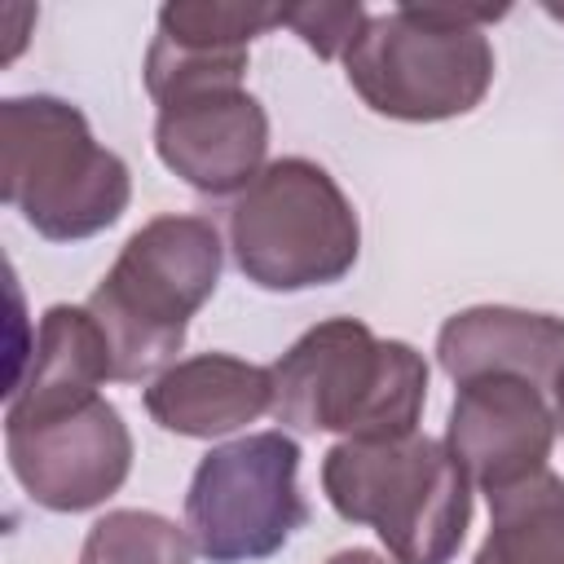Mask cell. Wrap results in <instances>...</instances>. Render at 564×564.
Returning a JSON list of instances; mask_svg holds the SVG:
<instances>
[{
	"label": "cell",
	"mask_w": 564,
	"mask_h": 564,
	"mask_svg": "<svg viewBox=\"0 0 564 564\" xmlns=\"http://www.w3.org/2000/svg\"><path fill=\"white\" fill-rule=\"evenodd\" d=\"M555 410L546 388L520 375H480L458 383L445 445L485 498L546 471L555 449Z\"/></svg>",
	"instance_id": "10"
},
{
	"label": "cell",
	"mask_w": 564,
	"mask_h": 564,
	"mask_svg": "<svg viewBox=\"0 0 564 564\" xmlns=\"http://www.w3.org/2000/svg\"><path fill=\"white\" fill-rule=\"evenodd\" d=\"M507 9L397 4L370 13L344 53L348 88L366 110L401 123H441L471 115L494 84V44L485 22Z\"/></svg>",
	"instance_id": "5"
},
{
	"label": "cell",
	"mask_w": 564,
	"mask_h": 564,
	"mask_svg": "<svg viewBox=\"0 0 564 564\" xmlns=\"http://www.w3.org/2000/svg\"><path fill=\"white\" fill-rule=\"evenodd\" d=\"M300 445L286 432H247L212 445L185 489V533L212 564L278 555L308 520L300 494Z\"/></svg>",
	"instance_id": "7"
},
{
	"label": "cell",
	"mask_w": 564,
	"mask_h": 564,
	"mask_svg": "<svg viewBox=\"0 0 564 564\" xmlns=\"http://www.w3.org/2000/svg\"><path fill=\"white\" fill-rule=\"evenodd\" d=\"M154 154L194 194H242L269 167V110L242 84L172 93L154 115Z\"/></svg>",
	"instance_id": "9"
},
{
	"label": "cell",
	"mask_w": 564,
	"mask_h": 564,
	"mask_svg": "<svg viewBox=\"0 0 564 564\" xmlns=\"http://www.w3.org/2000/svg\"><path fill=\"white\" fill-rule=\"evenodd\" d=\"M4 458L35 507L75 516L123 489L132 471V432L101 392L70 401H9Z\"/></svg>",
	"instance_id": "8"
},
{
	"label": "cell",
	"mask_w": 564,
	"mask_h": 564,
	"mask_svg": "<svg viewBox=\"0 0 564 564\" xmlns=\"http://www.w3.org/2000/svg\"><path fill=\"white\" fill-rule=\"evenodd\" d=\"M0 194L40 238L84 242L128 212L132 172L79 106L26 93L0 101Z\"/></svg>",
	"instance_id": "4"
},
{
	"label": "cell",
	"mask_w": 564,
	"mask_h": 564,
	"mask_svg": "<svg viewBox=\"0 0 564 564\" xmlns=\"http://www.w3.org/2000/svg\"><path fill=\"white\" fill-rule=\"evenodd\" d=\"M326 564H397V560H388V555H379V551H370V546H344V551H335Z\"/></svg>",
	"instance_id": "18"
},
{
	"label": "cell",
	"mask_w": 564,
	"mask_h": 564,
	"mask_svg": "<svg viewBox=\"0 0 564 564\" xmlns=\"http://www.w3.org/2000/svg\"><path fill=\"white\" fill-rule=\"evenodd\" d=\"M489 502V533L471 564H564V480L546 467Z\"/></svg>",
	"instance_id": "15"
},
{
	"label": "cell",
	"mask_w": 564,
	"mask_h": 564,
	"mask_svg": "<svg viewBox=\"0 0 564 564\" xmlns=\"http://www.w3.org/2000/svg\"><path fill=\"white\" fill-rule=\"evenodd\" d=\"M220 269L225 247L207 216H154L119 247L115 264L84 300L106 330L119 383L159 379L172 366Z\"/></svg>",
	"instance_id": "2"
},
{
	"label": "cell",
	"mask_w": 564,
	"mask_h": 564,
	"mask_svg": "<svg viewBox=\"0 0 564 564\" xmlns=\"http://www.w3.org/2000/svg\"><path fill=\"white\" fill-rule=\"evenodd\" d=\"M366 18L361 4H282V26H291L322 62H344Z\"/></svg>",
	"instance_id": "17"
},
{
	"label": "cell",
	"mask_w": 564,
	"mask_h": 564,
	"mask_svg": "<svg viewBox=\"0 0 564 564\" xmlns=\"http://www.w3.org/2000/svg\"><path fill=\"white\" fill-rule=\"evenodd\" d=\"M273 26H282V4H216V0L163 4L141 66L145 93L159 106L185 88L242 84L251 40L269 35Z\"/></svg>",
	"instance_id": "11"
},
{
	"label": "cell",
	"mask_w": 564,
	"mask_h": 564,
	"mask_svg": "<svg viewBox=\"0 0 564 564\" xmlns=\"http://www.w3.org/2000/svg\"><path fill=\"white\" fill-rule=\"evenodd\" d=\"M141 401L163 432L216 441L273 410V370L234 352H194L150 379Z\"/></svg>",
	"instance_id": "12"
},
{
	"label": "cell",
	"mask_w": 564,
	"mask_h": 564,
	"mask_svg": "<svg viewBox=\"0 0 564 564\" xmlns=\"http://www.w3.org/2000/svg\"><path fill=\"white\" fill-rule=\"evenodd\" d=\"M551 410H555V432L564 436V366L551 379Z\"/></svg>",
	"instance_id": "19"
},
{
	"label": "cell",
	"mask_w": 564,
	"mask_h": 564,
	"mask_svg": "<svg viewBox=\"0 0 564 564\" xmlns=\"http://www.w3.org/2000/svg\"><path fill=\"white\" fill-rule=\"evenodd\" d=\"M322 494L348 524H370L397 564H449L471 529V480L445 441L370 436L322 454Z\"/></svg>",
	"instance_id": "3"
},
{
	"label": "cell",
	"mask_w": 564,
	"mask_h": 564,
	"mask_svg": "<svg viewBox=\"0 0 564 564\" xmlns=\"http://www.w3.org/2000/svg\"><path fill=\"white\" fill-rule=\"evenodd\" d=\"M79 564H194V542L176 520L159 511L119 507L93 520L79 546Z\"/></svg>",
	"instance_id": "16"
},
{
	"label": "cell",
	"mask_w": 564,
	"mask_h": 564,
	"mask_svg": "<svg viewBox=\"0 0 564 564\" xmlns=\"http://www.w3.org/2000/svg\"><path fill=\"white\" fill-rule=\"evenodd\" d=\"M546 13H551V18H560V22H564V9H560V4H546Z\"/></svg>",
	"instance_id": "20"
},
{
	"label": "cell",
	"mask_w": 564,
	"mask_h": 564,
	"mask_svg": "<svg viewBox=\"0 0 564 564\" xmlns=\"http://www.w3.org/2000/svg\"><path fill=\"white\" fill-rule=\"evenodd\" d=\"M106 379H115V357L88 304H53L40 317L22 375L9 383V401L93 397Z\"/></svg>",
	"instance_id": "14"
},
{
	"label": "cell",
	"mask_w": 564,
	"mask_h": 564,
	"mask_svg": "<svg viewBox=\"0 0 564 564\" xmlns=\"http://www.w3.org/2000/svg\"><path fill=\"white\" fill-rule=\"evenodd\" d=\"M229 256L260 291H313L352 273L361 220L339 181L304 159H273L229 207Z\"/></svg>",
	"instance_id": "6"
},
{
	"label": "cell",
	"mask_w": 564,
	"mask_h": 564,
	"mask_svg": "<svg viewBox=\"0 0 564 564\" xmlns=\"http://www.w3.org/2000/svg\"><path fill=\"white\" fill-rule=\"evenodd\" d=\"M436 361L454 383L480 375H520L551 392L564 366V317L516 304H471L441 322Z\"/></svg>",
	"instance_id": "13"
},
{
	"label": "cell",
	"mask_w": 564,
	"mask_h": 564,
	"mask_svg": "<svg viewBox=\"0 0 564 564\" xmlns=\"http://www.w3.org/2000/svg\"><path fill=\"white\" fill-rule=\"evenodd\" d=\"M273 414L344 441L410 436L427 401V361L405 339H379L357 317L308 326L273 366Z\"/></svg>",
	"instance_id": "1"
}]
</instances>
